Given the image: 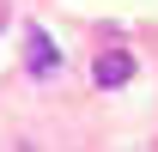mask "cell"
Instances as JSON below:
<instances>
[{"instance_id":"6da1fadb","label":"cell","mask_w":158,"mask_h":152,"mask_svg":"<svg viewBox=\"0 0 158 152\" xmlns=\"http://www.w3.org/2000/svg\"><path fill=\"white\" fill-rule=\"evenodd\" d=\"M24 67H31L37 79H55V73H61V49L49 43V31H43V24H31V31H24Z\"/></svg>"},{"instance_id":"7a4b0ae2","label":"cell","mask_w":158,"mask_h":152,"mask_svg":"<svg viewBox=\"0 0 158 152\" xmlns=\"http://www.w3.org/2000/svg\"><path fill=\"white\" fill-rule=\"evenodd\" d=\"M91 79H98L103 91H116V85H128V79H134V55H128V49H103V55L91 61Z\"/></svg>"}]
</instances>
